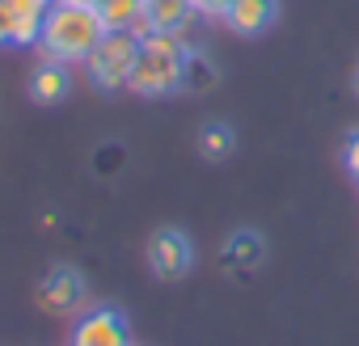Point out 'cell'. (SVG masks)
Masks as SVG:
<instances>
[{"label": "cell", "instance_id": "cell-1", "mask_svg": "<svg viewBox=\"0 0 359 346\" xmlns=\"http://www.w3.org/2000/svg\"><path fill=\"white\" fill-rule=\"evenodd\" d=\"M187 68H191V51L182 47V34L156 30V34L140 39V60H135L127 89L140 97H165L173 89H182Z\"/></svg>", "mask_w": 359, "mask_h": 346}, {"label": "cell", "instance_id": "cell-2", "mask_svg": "<svg viewBox=\"0 0 359 346\" xmlns=\"http://www.w3.org/2000/svg\"><path fill=\"white\" fill-rule=\"evenodd\" d=\"M102 34H106V22H102L97 9L72 5V0H51V9L43 18V39L39 43L47 47L51 60L76 64V60H85L102 43Z\"/></svg>", "mask_w": 359, "mask_h": 346}, {"label": "cell", "instance_id": "cell-3", "mask_svg": "<svg viewBox=\"0 0 359 346\" xmlns=\"http://www.w3.org/2000/svg\"><path fill=\"white\" fill-rule=\"evenodd\" d=\"M135 60H140V39L131 30H106L102 43L85 55V72L97 89L114 93V89H127V81L135 72Z\"/></svg>", "mask_w": 359, "mask_h": 346}, {"label": "cell", "instance_id": "cell-4", "mask_svg": "<svg viewBox=\"0 0 359 346\" xmlns=\"http://www.w3.org/2000/svg\"><path fill=\"white\" fill-rule=\"evenodd\" d=\"M68 346H131L127 338V321L118 308H89L76 325H72V338Z\"/></svg>", "mask_w": 359, "mask_h": 346}, {"label": "cell", "instance_id": "cell-5", "mask_svg": "<svg viewBox=\"0 0 359 346\" xmlns=\"http://www.w3.org/2000/svg\"><path fill=\"white\" fill-rule=\"evenodd\" d=\"M34 300H39L43 312H51V317H68V312H76L81 300H85V279H81L76 270L60 266V270H51V275L39 283Z\"/></svg>", "mask_w": 359, "mask_h": 346}, {"label": "cell", "instance_id": "cell-6", "mask_svg": "<svg viewBox=\"0 0 359 346\" xmlns=\"http://www.w3.org/2000/svg\"><path fill=\"white\" fill-rule=\"evenodd\" d=\"M47 9H51V0H0V22L9 30V43H18V47L39 43Z\"/></svg>", "mask_w": 359, "mask_h": 346}, {"label": "cell", "instance_id": "cell-7", "mask_svg": "<svg viewBox=\"0 0 359 346\" xmlns=\"http://www.w3.org/2000/svg\"><path fill=\"white\" fill-rule=\"evenodd\" d=\"M148 266H152V275H156V279H165V283L182 279V275L191 270V241L177 233V228L156 233V237H152V245H148Z\"/></svg>", "mask_w": 359, "mask_h": 346}, {"label": "cell", "instance_id": "cell-8", "mask_svg": "<svg viewBox=\"0 0 359 346\" xmlns=\"http://www.w3.org/2000/svg\"><path fill=\"white\" fill-rule=\"evenodd\" d=\"M275 13H279L275 0H233L229 13H224V22H229L233 34H245L250 39V34H262L275 22Z\"/></svg>", "mask_w": 359, "mask_h": 346}, {"label": "cell", "instance_id": "cell-9", "mask_svg": "<svg viewBox=\"0 0 359 346\" xmlns=\"http://www.w3.org/2000/svg\"><path fill=\"white\" fill-rule=\"evenodd\" d=\"M68 64H60V60H47V64H39L34 68V76H30V97L39 102V106H55V102H64L68 97Z\"/></svg>", "mask_w": 359, "mask_h": 346}, {"label": "cell", "instance_id": "cell-10", "mask_svg": "<svg viewBox=\"0 0 359 346\" xmlns=\"http://www.w3.org/2000/svg\"><path fill=\"white\" fill-rule=\"evenodd\" d=\"M191 13H195L191 0H144V18H148L152 34H156V30H173V34H182Z\"/></svg>", "mask_w": 359, "mask_h": 346}, {"label": "cell", "instance_id": "cell-11", "mask_svg": "<svg viewBox=\"0 0 359 346\" xmlns=\"http://www.w3.org/2000/svg\"><path fill=\"white\" fill-rule=\"evenodd\" d=\"M199 148H203V156H208V160H224V156H233V148H237V135H233V127H224V123H212V127H203V135H199Z\"/></svg>", "mask_w": 359, "mask_h": 346}, {"label": "cell", "instance_id": "cell-12", "mask_svg": "<svg viewBox=\"0 0 359 346\" xmlns=\"http://www.w3.org/2000/svg\"><path fill=\"white\" fill-rule=\"evenodd\" d=\"M224 258H233V262H241L245 270H254L262 258H266V241L258 237V233H237L233 241H229V254Z\"/></svg>", "mask_w": 359, "mask_h": 346}, {"label": "cell", "instance_id": "cell-13", "mask_svg": "<svg viewBox=\"0 0 359 346\" xmlns=\"http://www.w3.org/2000/svg\"><path fill=\"white\" fill-rule=\"evenodd\" d=\"M97 13H102L106 30H127V26L144 13V0H106Z\"/></svg>", "mask_w": 359, "mask_h": 346}, {"label": "cell", "instance_id": "cell-14", "mask_svg": "<svg viewBox=\"0 0 359 346\" xmlns=\"http://www.w3.org/2000/svg\"><path fill=\"white\" fill-rule=\"evenodd\" d=\"M191 5H195V13H208V18H224L233 0H191Z\"/></svg>", "mask_w": 359, "mask_h": 346}, {"label": "cell", "instance_id": "cell-15", "mask_svg": "<svg viewBox=\"0 0 359 346\" xmlns=\"http://www.w3.org/2000/svg\"><path fill=\"white\" fill-rule=\"evenodd\" d=\"M346 169H351V178L359 182V131L346 139Z\"/></svg>", "mask_w": 359, "mask_h": 346}, {"label": "cell", "instance_id": "cell-16", "mask_svg": "<svg viewBox=\"0 0 359 346\" xmlns=\"http://www.w3.org/2000/svg\"><path fill=\"white\" fill-rule=\"evenodd\" d=\"M72 5H89V9H102L106 0H72Z\"/></svg>", "mask_w": 359, "mask_h": 346}, {"label": "cell", "instance_id": "cell-17", "mask_svg": "<svg viewBox=\"0 0 359 346\" xmlns=\"http://www.w3.org/2000/svg\"><path fill=\"white\" fill-rule=\"evenodd\" d=\"M355 89H359V72H355Z\"/></svg>", "mask_w": 359, "mask_h": 346}]
</instances>
